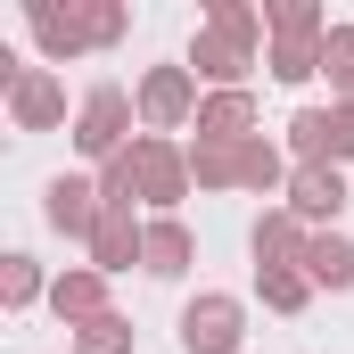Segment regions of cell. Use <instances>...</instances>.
I'll use <instances>...</instances> for the list:
<instances>
[{
  "mask_svg": "<svg viewBox=\"0 0 354 354\" xmlns=\"http://www.w3.org/2000/svg\"><path fill=\"white\" fill-rule=\"evenodd\" d=\"M132 115H140V99L124 83H99V91H83V107H75V149L83 157H99V165H115L140 132H132Z\"/></svg>",
  "mask_w": 354,
  "mask_h": 354,
  "instance_id": "obj_1",
  "label": "cell"
},
{
  "mask_svg": "<svg viewBox=\"0 0 354 354\" xmlns=\"http://www.w3.org/2000/svg\"><path fill=\"white\" fill-rule=\"evenodd\" d=\"M239 338H248V305L231 288H198L181 305V354H239Z\"/></svg>",
  "mask_w": 354,
  "mask_h": 354,
  "instance_id": "obj_2",
  "label": "cell"
},
{
  "mask_svg": "<svg viewBox=\"0 0 354 354\" xmlns=\"http://www.w3.org/2000/svg\"><path fill=\"white\" fill-rule=\"evenodd\" d=\"M132 165H140V206L174 214L181 198H189V149H174L165 132H140L132 140Z\"/></svg>",
  "mask_w": 354,
  "mask_h": 354,
  "instance_id": "obj_3",
  "label": "cell"
},
{
  "mask_svg": "<svg viewBox=\"0 0 354 354\" xmlns=\"http://www.w3.org/2000/svg\"><path fill=\"white\" fill-rule=\"evenodd\" d=\"M132 99H140V124H149V132H181V124H198V107H206L189 66H149Z\"/></svg>",
  "mask_w": 354,
  "mask_h": 354,
  "instance_id": "obj_4",
  "label": "cell"
},
{
  "mask_svg": "<svg viewBox=\"0 0 354 354\" xmlns=\"http://www.w3.org/2000/svg\"><path fill=\"white\" fill-rule=\"evenodd\" d=\"M288 149H297V165H346L354 157V107H297L288 115Z\"/></svg>",
  "mask_w": 354,
  "mask_h": 354,
  "instance_id": "obj_5",
  "label": "cell"
},
{
  "mask_svg": "<svg viewBox=\"0 0 354 354\" xmlns=\"http://www.w3.org/2000/svg\"><path fill=\"white\" fill-rule=\"evenodd\" d=\"M25 25H33V41H41V58L50 66H66V58H83L91 50V8L83 0H25Z\"/></svg>",
  "mask_w": 354,
  "mask_h": 354,
  "instance_id": "obj_6",
  "label": "cell"
},
{
  "mask_svg": "<svg viewBox=\"0 0 354 354\" xmlns=\"http://www.w3.org/2000/svg\"><path fill=\"white\" fill-rule=\"evenodd\" d=\"M8 124H17V132H58V124H66V83H58L50 66H25V75L8 83Z\"/></svg>",
  "mask_w": 354,
  "mask_h": 354,
  "instance_id": "obj_7",
  "label": "cell"
},
{
  "mask_svg": "<svg viewBox=\"0 0 354 354\" xmlns=\"http://www.w3.org/2000/svg\"><path fill=\"white\" fill-rule=\"evenodd\" d=\"M288 214H297L305 231H330V223L346 214V174H338V165H297V174H288Z\"/></svg>",
  "mask_w": 354,
  "mask_h": 354,
  "instance_id": "obj_8",
  "label": "cell"
},
{
  "mask_svg": "<svg viewBox=\"0 0 354 354\" xmlns=\"http://www.w3.org/2000/svg\"><path fill=\"white\" fill-rule=\"evenodd\" d=\"M189 75L214 91H248V75H256V41H239V33H198L189 41Z\"/></svg>",
  "mask_w": 354,
  "mask_h": 354,
  "instance_id": "obj_9",
  "label": "cell"
},
{
  "mask_svg": "<svg viewBox=\"0 0 354 354\" xmlns=\"http://www.w3.org/2000/svg\"><path fill=\"white\" fill-rule=\"evenodd\" d=\"M41 214H50V231H66V239H91L99 231V181H83V174H58L50 189H41Z\"/></svg>",
  "mask_w": 354,
  "mask_h": 354,
  "instance_id": "obj_10",
  "label": "cell"
},
{
  "mask_svg": "<svg viewBox=\"0 0 354 354\" xmlns=\"http://www.w3.org/2000/svg\"><path fill=\"white\" fill-rule=\"evenodd\" d=\"M248 248H256V272H280V264H305L313 231H305L288 206H264V214H256V231H248Z\"/></svg>",
  "mask_w": 354,
  "mask_h": 354,
  "instance_id": "obj_11",
  "label": "cell"
},
{
  "mask_svg": "<svg viewBox=\"0 0 354 354\" xmlns=\"http://www.w3.org/2000/svg\"><path fill=\"white\" fill-rule=\"evenodd\" d=\"M198 140H223V149L256 140V91H206V107H198Z\"/></svg>",
  "mask_w": 354,
  "mask_h": 354,
  "instance_id": "obj_12",
  "label": "cell"
},
{
  "mask_svg": "<svg viewBox=\"0 0 354 354\" xmlns=\"http://www.w3.org/2000/svg\"><path fill=\"white\" fill-rule=\"evenodd\" d=\"M198 256V239H189V223L181 214H149V248H140V272L149 280H181Z\"/></svg>",
  "mask_w": 354,
  "mask_h": 354,
  "instance_id": "obj_13",
  "label": "cell"
},
{
  "mask_svg": "<svg viewBox=\"0 0 354 354\" xmlns=\"http://www.w3.org/2000/svg\"><path fill=\"white\" fill-rule=\"evenodd\" d=\"M140 248H149V223H132V214H99V231H91V272H132L140 264Z\"/></svg>",
  "mask_w": 354,
  "mask_h": 354,
  "instance_id": "obj_14",
  "label": "cell"
},
{
  "mask_svg": "<svg viewBox=\"0 0 354 354\" xmlns=\"http://www.w3.org/2000/svg\"><path fill=\"white\" fill-rule=\"evenodd\" d=\"M50 313L75 322V330L99 322V313H115V305H107V272H58V280H50Z\"/></svg>",
  "mask_w": 354,
  "mask_h": 354,
  "instance_id": "obj_15",
  "label": "cell"
},
{
  "mask_svg": "<svg viewBox=\"0 0 354 354\" xmlns=\"http://www.w3.org/2000/svg\"><path fill=\"white\" fill-rule=\"evenodd\" d=\"M305 280H313V288H354V239H346V231H313Z\"/></svg>",
  "mask_w": 354,
  "mask_h": 354,
  "instance_id": "obj_16",
  "label": "cell"
},
{
  "mask_svg": "<svg viewBox=\"0 0 354 354\" xmlns=\"http://www.w3.org/2000/svg\"><path fill=\"white\" fill-rule=\"evenodd\" d=\"M264 33L272 41H330L322 0H264Z\"/></svg>",
  "mask_w": 354,
  "mask_h": 354,
  "instance_id": "obj_17",
  "label": "cell"
},
{
  "mask_svg": "<svg viewBox=\"0 0 354 354\" xmlns=\"http://www.w3.org/2000/svg\"><path fill=\"white\" fill-rule=\"evenodd\" d=\"M256 297H264L272 313H305L313 305V280H305V264H280V272H256Z\"/></svg>",
  "mask_w": 354,
  "mask_h": 354,
  "instance_id": "obj_18",
  "label": "cell"
},
{
  "mask_svg": "<svg viewBox=\"0 0 354 354\" xmlns=\"http://www.w3.org/2000/svg\"><path fill=\"white\" fill-rule=\"evenodd\" d=\"M239 189H288V157L272 140H239Z\"/></svg>",
  "mask_w": 354,
  "mask_h": 354,
  "instance_id": "obj_19",
  "label": "cell"
},
{
  "mask_svg": "<svg viewBox=\"0 0 354 354\" xmlns=\"http://www.w3.org/2000/svg\"><path fill=\"white\" fill-rule=\"evenodd\" d=\"M41 297H50V280H41L33 256H8V264H0V305H8V313H25V305H41Z\"/></svg>",
  "mask_w": 354,
  "mask_h": 354,
  "instance_id": "obj_20",
  "label": "cell"
},
{
  "mask_svg": "<svg viewBox=\"0 0 354 354\" xmlns=\"http://www.w3.org/2000/svg\"><path fill=\"white\" fill-rule=\"evenodd\" d=\"M189 181H198V189H239V149L198 140V149H189Z\"/></svg>",
  "mask_w": 354,
  "mask_h": 354,
  "instance_id": "obj_21",
  "label": "cell"
},
{
  "mask_svg": "<svg viewBox=\"0 0 354 354\" xmlns=\"http://www.w3.org/2000/svg\"><path fill=\"white\" fill-rule=\"evenodd\" d=\"M264 66H272V83H313L322 75V41H272Z\"/></svg>",
  "mask_w": 354,
  "mask_h": 354,
  "instance_id": "obj_22",
  "label": "cell"
},
{
  "mask_svg": "<svg viewBox=\"0 0 354 354\" xmlns=\"http://www.w3.org/2000/svg\"><path fill=\"white\" fill-rule=\"evenodd\" d=\"M99 206H107V214H132V206H140V165H132V149H124L115 165H99Z\"/></svg>",
  "mask_w": 354,
  "mask_h": 354,
  "instance_id": "obj_23",
  "label": "cell"
},
{
  "mask_svg": "<svg viewBox=\"0 0 354 354\" xmlns=\"http://www.w3.org/2000/svg\"><path fill=\"white\" fill-rule=\"evenodd\" d=\"M206 33H239V41H264V8H256V0H206Z\"/></svg>",
  "mask_w": 354,
  "mask_h": 354,
  "instance_id": "obj_24",
  "label": "cell"
},
{
  "mask_svg": "<svg viewBox=\"0 0 354 354\" xmlns=\"http://www.w3.org/2000/svg\"><path fill=\"white\" fill-rule=\"evenodd\" d=\"M75 354H132V322H124V313L83 322V330H75Z\"/></svg>",
  "mask_w": 354,
  "mask_h": 354,
  "instance_id": "obj_25",
  "label": "cell"
},
{
  "mask_svg": "<svg viewBox=\"0 0 354 354\" xmlns=\"http://www.w3.org/2000/svg\"><path fill=\"white\" fill-rule=\"evenodd\" d=\"M91 8V50H115V41H124V25H132V17H124V0H83Z\"/></svg>",
  "mask_w": 354,
  "mask_h": 354,
  "instance_id": "obj_26",
  "label": "cell"
},
{
  "mask_svg": "<svg viewBox=\"0 0 354 354\" xmlns=\"http://www.w3.org/2000/svg\"><path fill=\"white\" fill-rule=\"evenodd\" d=\"M322 75H330V83L354 75V25H330V41H322Z\"/></svg>",
  "mask_w": 354,
  "mask_h": 354,
  "instance_id": "obj_27",
  "label": "cell"
},
{
  "mask_svg": "<svg viewBox=\"0 0 354 354\" xmlns=\"http://www.w3.org/2000/svg\"><path fill=\"white\" fill-rule=\"evenodd\" d=\"M338 107H354V75H346V83H338Z\"/></svg>",
  "mask_w": 354,
  "mask_h": 354,
  "instance_id": "obj_28",
  "label": "cell"
}]
</instances>
